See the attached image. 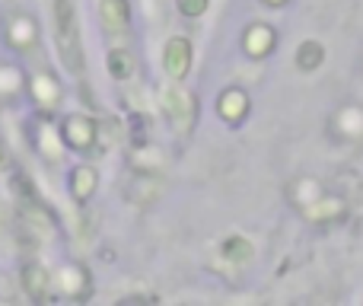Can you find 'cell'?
<instances>
[{"mask_svg":"<svg viewBox=\"0 0 363 306\" xmlns=\"http://www.w3.org/2000/svg\"><path fill=\"white\" fill-rule=\"evenodd\" d=\"M268 4H284V0H268Z\"/></svg>","mask_w":363,"mask_h":306,"instance_id":"12","label":"cell"},{"mask_svg":"<svg viewBox=\"0 0 363 306\" xmlns=\"http://www.w3.org/2000/svg\"><path fill=\"white\" fill-rule=\"evenodd\" d=\"M102 19L108 32H121L128 26V4L125 0H102Z\"/></svg>","mask_w":363,"mask_h":306,"instance_id":"2","label":"cell"},{"mask_svg":"<svg viewBox=\"0 0 363 306\" xmlns=\"http://www.w3.org/2000/svg\"><path fill=\"white\" fill-rule=\"evenodd\" d=\"M245 45H249L252 55H264V51H268V45H271V32L268 29H252L249 38H245Z\"/></svg>","mask_w":363,"mask_h":306,"instance_id":"7","label":"cell"},{"mask_svg":"<svg viewBox=\"0 0 363 306\" xmlns=\"http://www.w3.org/2000/svg\"><path fill=\"white\" fill-rule=\"evenodd\" d=\"M89 192H93V173H89V169H80V173H77L74 195H77V198H86Z\"/></svg>","mask_w":363,"mask_h":306,"instance_id":"9","label":"cell"},{"mask_svg":"<svg viewBox=\"0 0 363 306\" xmlns=\"http://www.w3.org/2000/svg\"><path fill=\"white\" fill-rule=\"evenodd\" d=\"M166 70H169V77H185L188 74V64H191V45L185 42V38H172L169 45H166V58H163Z\"/></svg>","mask_w":363,"mask_h":306,"instance_id":"1","label":"cell"},{"mask_svg":"<svg viewBox=\"0 0 363 306\" xmlns=\"http://www.w3.org/2000/svg\"><path fill=\"white\" fill-rule=\"evenodd\" d=\"M322 58H325V51H322L319 42H303L300 51H296V67L300 70H315L322 64Z\"/></svg>","mask_w":363,"mask_h":306,"instance_id":"3","label":"cell"},{"mask_svg":"<svg viewBox=\"0 0 363 306\" xmlns=\"http://www.w3.org/2000/svg\"><path fill=\"white\" fill-rule=\"evenodd\" d=\"M242 112H245V96L239 93V89H233V93H226L223 99H220V115H223L226 121H236Z\"/></svg>","mask_w":363,"mask_h":306,"instance_id":"5","label":"cell"},{"mask_svg":"<svg viewBox=\"0 0 363 306\" xmlns=\"http://www.w3.org/2000/svg\"><path fill=\"white\" fill-rule=\"evenodd\" d=\"M108 70H112V77H118V80L131 77V70H134L131 55H128V51H121V48H115L112 55H108Z\"/></svg>","mask_w":363,"mask_h":306,"instance_id":"6","label":"cell"},{"mask_svg":"<svg viewBox=\"0 0 363 306\" xmlns=\"http://www.w3.org/2000/svg\"><path fill=\"white\" fill-rule=\"evenodd\" d=\"M179 10L185 16H201L207 10V0H179Z\"/></svg>","mask_w":363,"mask_h":306,"instance_id":"10","label":"cell"},{"mask_svg":"<svg viewBox=\"0 0 363 306\" xmlns=\"http://www.w3.org/2000/svg\"><path fill=\"white\" fill-rule=\"evenodd\" d=\"M223 252L230 258H249L252 256V246L245 243V239H230V243L223 246Z\"/></svg>","mask_w":363,"mask_h":306,"instance_id":"8","label":"cell"},{"mask_svg":"<svg viewBox=\"0 0 363 306\" xmlns=\"http://www.w3.org/2000/svg\"><path fill=\"white\" fill-rule=\"evenodd\" d=\"M26 278H29V281H26V284H29V290L38 297V300H42V268H35V265H32V268L26 271Z\"/></svg>","mask_w":363,"mask_h":306,"instance_id":"11","label":"cell"},{"mask_svg":"<svg viewBox=\"0 0 363 306\" xmlns=\"http://www.w3.org/2000/svg\"><path fill=\"white\" fill-rule=\"evenodd\" d=\"M64 134H67V141L74 147H89L93 144V128H89L86 119H70L67 128H64Z\"/></svg>","mask_w":363,"mask_h":306,"instance_id":"4","label":"cell"}]
</instances>
